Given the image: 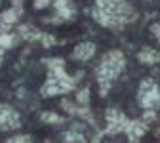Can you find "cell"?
<instances>
[{
	"mask_svg": "<svg viewBox=\"0 0 160 143\" xmlns=\"http://www.w3.org/2000/svg\"><path fill=\"white\" fill-rule=\"evenodd\" d=\"M76 99H78V103H82V105H86L88 101H90V90H88V88H84V90H80V92H78V95H76Z\"/></svg>",
	"mask_w": 160,
	"mask_h": 143,
	"instance_id": "2e32d148",
	"label": "cell"
},
{
	"mask_svg": "<svg viewBox=\"0 0 160 143\" xmlns=\"http://www.w3.org/2000/svg\"><path fill=\"white\" fill-rule=\"evenodd\" d=\"M21 126L19 115L10 105H0V130H15Z\"/></svg>",
	"mask_w": 160,
	"mask_h": 143,
	"instance_id": "5b68a950",
	"label": "cell"
},
{
	"mask_svg": "<svg viewBox=\"0 0 160 143\" xmlns=\"http://www.w3.org/2000/svg\"><path fill=\"white\" fill-rule=\"evenodd\" d=\"M6 143H32V139H31V135H13Z\"/></svg>",
	"mask_w": 160,
	"mask_h": 143,
	"instance_id": "ac0fdd59",
	"label": "cell"
},
{
	"mask_svg": "<svg viewBox=\"0 0 160 143\" xmlns=\"http://www.w3.org/2000/svg\"><path fill=\"white\" fill-rule=\"evenodd\" d=\"M2 54H4V48H0V63H2Z\"/></svg>",
	"mask_w": 160,
	"mask_h": 143,
	"instance_id": "d4e9b609",
	"label": "cell"
},
{
	"mask_svg": "<svg viewBox=\"0 0 160 143\" xmlns=\"http://www.w3.org/2000/svg\"><path fill=\"white\" fill-rule=\"evenodd\" d=\"M50 4V0H34V8L40 10V8H46Z\"/></svg>",
	"mask_w": 160,
	"mask_h": 143,
	"instance_id": "ffe728a7",
	"label": "cell"
},
{
	"mask_svg": "<svg viewBox=\"0 0 160 143\" xmlns=\"http://www.w3.org/2000/svg\"><path fill=\"white\" fill-rule=\"evenodd\" d=\"M40 120L48 122V124H63V122H65L63 116H59L55 113H42V115H40Z\"/></svg>",
	"mask_w": 160,
	"mask_h": 143,
	"instance_id": "7c38bea8",
	"label": "cell"
},
{
	"mask_svg": "<svg viewBox=\"0 0 160 143\" xmlns=\"http://www.w3.org/2000/svg\"><path fill=\"white\" fill-rule=\"evenodd\" d=\"M13 44V36L10 33H0V48H10Z\"/></svg>",
	"mask_w": 160,
	"mask_h": 143,
	"instance_id": "9a60e30c",
	"label": "cell"
},
{
	"mask_svg": "<svg viewBox=\"0 0 160 143\" xmlns=\"http://www.w3.org/2000/svg\"><path fill=\"white\" fill-rule=\"evenodd\" d=\"M61 107H63L69 115H76V111H78V107H76L74 103H71L69 99H63V101H61Z\"/></svg>",
	"mask_w": 160,
	"mask_h": 143,
	"instance_id": "e0dca14e",
	"label": "cell"
},
{
	"mask_svg": "<svg viewBox=\"0 0 160 143\" xmlns=\"http://www.w3.org/2000/svg\"><path fill=\"white\" fill-rule=\"evenodd\" d=\"M152 120H154V111H145L143 122H152Z\"/></svg>",
	"mask_w": 160,
	"mask_h": 143,
	"instance_id": "44dd1931",
	"label": "cell"
},
{
	"mask_svg": "<svg viewBox=\"0 0 160 143\" xmlns=\"http://www.w3.org/2000/svg\"><path fill=\"white\" fill-rule=\"evenodd\" d=\"M92 143H101V135H97V137H93V139H92Z\"/></svg>",
	"mask_w": 160,
	"mask_h": 143,
	"instance_id": "603a6c76",
	"label": "cell"
},
{
	"mask_svg": "<svg viewBox=\"0 0 160 143\" xmlns=\"http://www.w3.org/2000/svg\"><path fill=\"white\" fill-rule=\"evenodd\" d=\"M137 59L141 61V63H145V65H154V63L160 61V52H156L152 48H145L143 52H139Z\"/></svg>",
	"mask_w": 160,
	"mask_h": 143,
	"instance_id": "52a82bcc",
	"label": "cell"
},
{
	"mask_svg": "<svg viewBox=\"0 0 160 143\" xmlns=\"http://www.w3.org/2000/svg\"><path fill=\"white\" fill-rule=\"evenodd\" d=\"M19 15H21V6H19V8H12V10H6V12H2V15H0V23L6 25V27H10V25H13L17 21Z\"/></svg>",
	"mask_w": 160,
	"mask_h": 143,
	"instance_id": "30bf717a",
	"label": "cell"
},
{
	"mask_svg": "<svg viewBox=\"0 0 160 143\" xmlns=\"http://www.w3.org/2000/svg\"><path fill=\"white\" fill-rule=\"evenodd\" d=\"M42 44H44L46 48H50L52 44H55V38H53L52 34H42Z\"/></svg>",
	"mask_w": 160,
	"mask_h": 143,
	"instance_id": "d6986e66",
	"label": "cell"
},
{
	"mask_svg": "<svg viewBox=\"0 0 160 143\" xmlns=\"http://www.w3.org/2000/svg\"><path fill=\"white\" fill-rule=\"evenodd\" d=\"M19 34H21L25 40H31V42H34V40H42V33H40L38 29L31 27V25H21L19 27Z\"/></svg>",
	"mask_w": 160,
	"mask_h": 143,
	"instance_id": "8fae6325",
	"label": "cell"
},
{
	"mask_svg": "<svg viewBox=\"0 0 160 143\" xmlns=\"http://www.w3.org/2000/svg\"><path fill=\"white\" fill-rule=\"evenodd\" d=\"M124 54L118 52V50H112L109 54L103 55L101 59V67H99V73H97V80H99V92L101 95H107L109 88H111V82L124 71Z\"/></svg>",
	"mask_w": 160,
	"mask_h": 143,
	"instance_id": "7a4b0ae2",
	"label": "cell"
},
{
	"mask_svg": "<svg viewBox=\"0 0 160 143\" xmlns=\"http://www.w3.org/2000/svg\"><path fill=\"white\" fill-rule=\"evenodd\" d=\"M93 54H95V44H92V42H82V44H78V46L74 48L72 57H74V59H80V61H86V59H90Z\"/></svg>",
	"mask_w": 160,
	"mask_h": 143,
	"instance_id": "8992f818",
	"label": "cell"
},
{
	"mask_svg": "<svg viewBox=\"0 0 160 143\" xmlns=\"http://www.w3.org/2000/svg\"><path fill=\"white\" fill-rule=\"evenodd\" d=\"M42 63H46L50 69H63L65 67V61L61 57H52V59H42Z\"/></svg>",
	"mask_w": 160,
	"mask_h": 143,
	"instance_id": "5bb4252c",
	"label": "cell"
},
{
	"mask_svg": "<svg viewBox=\"0 0 160 143\" xmlns=\"http://www.w3.org/2000/svg\"><path fill=\"white\" fill-rule=\"evenodd\" d=\"M55 10L59 13V19H72V15H74V8L67 0H55Z\"/></svg>",
	"mask_w": 160,
	"mask_h": 143,
	"instance_id": "ba28073f",
	"label": "cell"
},
{
	"mask_svg": "<svg viewBox=\"0 0 160 143\" xmlns=\"http://www.w3.org/2000/svg\"><path fill=\"white\" fill-rule=\"evenodd\" d=\"M63 137H65V143H84V135L80 132H74V130L67 132Z\"/></svg>",
	"mask_w": 160,
	"mask_h": 143,
	"instance_id": "4fadbf2b",
	"label": "cell"
},
{
	"mask_svg": "<svg viewBox=\"0 0 160 143\" xmlns=\"http://www.w3.org/2000/svg\"><path fill=\"white\" fill-rule=\"evenodd\" d=\"M151 31L154 33V36H156V40L160 42V23H154L152 27H151Z\"/></svg>",
	"mask_w": 160,
	"mask_h": 143,
	"instance_id": "7402d4cb",
	"label": "cell"
},
{
	"mask_svg": "<svg viewBox=\"0 0 160 143\" xmlns=\"http://www.w3.org/2000/svg\"><path fill=\"white\" fill-rule=\"evenodd\" d=\"M21 2H23V0H13V4H15V8H19V6H21Z\"/></svg>",
	"mask_w": 160,
	"mask_h": 143,
	"instance_id": "cb8c5ba5",
	"label": "cell"
},
{
	"mask_svg": "<svg viewBox=\"0 0 160 143\" xmlns=\"http://www.w3.org/2000/svg\"><path fill=\"white\" fill-rule=\"evenodd\" d=\"M78 78H67V80H61V78H55L52 74H48V80L46 84L42 86V95L48 97V95H55V94H65V92H71L76 84Z\"/></svg>",
	"mask_w": 160,
	"mask_h": 143,
	"instance_id": "277c9868",
	"label": "cell"
},
{
	"mask_svg": "<svg viewBox=\"0 0 160 143\" xmlns=\"http://www.w3.org/2000/svg\"><path fill=\"white\" fill-rule=\"evenodd\" d=\"M139 103L147 111H154L160 105V90L152 78H145L139 88Z\"/></svg>",
	"mask_w": 160,
	"mask_h": 143,
	"instance_id": "3957f363",
	"label": "cell"
},
{
	"mask_svg": "<svg viewBox=\"0 0 160 143\" xmlns=\"http://www.w3.org/2000/svg\"><path fill=\"white\" fill-rule=\"evenodd\" d=\"M97 23L111 29H122L126 23L135 19V12L126 0H97V8L93 10Z\"/></svg>",
	"mask_w": 160,
	"mask_h": 143,
	"instance_id": "6da1fadb",
	"label": "cell"
},
{
	"mask_svg": "<svg viewBox=\"0 0 160 143\" xmlns=\"http://www.w3.org/2000/svg\"><path fill=\"white\" fill-rule=\"evenodd\" d=\"M145 132H147V124L143 120H130V126H128V132H126L130 137H137L139 139Z\"/></svg>",
	"mask_w": 160,
	"mask_h": 143,
	"instance_id": "9c48e42d",
	"label": "cell"
}]
</instances>
